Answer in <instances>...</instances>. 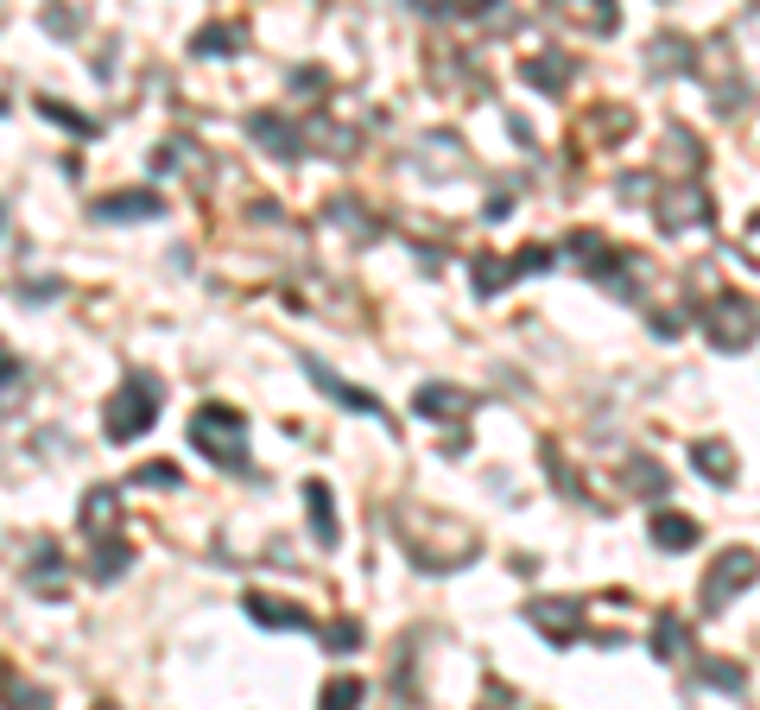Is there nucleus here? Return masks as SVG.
<instances>
[{
    "mask_svg": "<svg viewBox=\"0 0 760 710\" xmlns=\"http://www.w3.org/2000/svg\"><path fill=\"white\" fill-rule=\"evenodd\" d=\"M526 83H539V89H558V83H564V58H539V64H526Z\"/></svg>",
    "mask_w": 760,
    "mask_h": 710,
    "instance_id": "obj_15",
    "label": "nucleus"
},
{
    "mask_svg": "<svg viewBox=\"0 0 760 710\" xmlns=\"http://www.w3.org/2000/svg\"><path fill=\"white\" fill-rule=\"evenodd\" d=\"M190 445L203 457H216L222 470L235 476H253V457H248V419L228 407H197L190 412Z\"/></svg>",
    "mask_w": 760,
    "mask_h": 710,
    "instance_id": "obj_2",
    "label": "nucleus"
},
{
    "mask_svg": "<svg viewBox=\"0 0 760 710\" xmlns=\"http://www.w3.org/2000/svg\"><path fill=\"white\" fill-rule=\"evenodd\" d=\"M362 705V678H329L324 698H317V710H356Z\"/></svg>",
    "mask_w": 760,
    "mask_h": 710,
    "instance_id": "obj_13",
    "label": "nucleus"
},
{
    "mask_svg": "<svg viewBox=\"0 0 760 710\" xmlns=\"http://www.w3.org/2000/svg\"><path fill=\"white\" fill-rule=\"evenodd\" d=\"M241 609H248L260 628H298V635H317L304 609H291V602H273V597H260V590H248V597H241Z\"/></svg>",
    "mask_w": 760,
    "mask_h": 710,
    "instance_id": "obj_6",
    "label": "nucleus"
},
{
    "mask_svg": "<svg viewBox=\"0 0 760 710\" xmlns=\"http://www.w3.org/2000/svg\"><path fill=\"white\" fill-rule=\"evenodd\" d=\"M33 387V374H26V362H13V356H0V394H26Z\"/></svg>",
    "mask_w": 760,
    "mask_h": 710,
    "instance_id": "obj_14",
    "label": "nucleus"
},
{
    "mask_svg": "<svg viewBox=\"0 0 760 710\" xmlns=\"http://www.w3.org/2000/svg\"><path fill=\"white\" fill-rule=\"evenodd\" d=\"M127 564H134V546H127V539H114V533L109 539H89V577H96V584H114Z\"/></svg>",
    "mask_w": 760,
    "mask_h": 710,
    "instance_id": "obj_7",
    "label": "nucleus"
},
{
    "mask_svg": "<svg viewBox=\"0 0 760 710\" xmlns=\"http://www.w3.org/2000/svg\"><path fill=\"white\" fill-rule=\"evenodd\" d=\"M248 134L266 152H279V159H304V134L291 127L286 114H248Z\"/></svg>",
    "mask_w": 760,
    "mask_h": 710,
    "instance_id": "obj_4",
    "label": "nucleus"
},
{
    "mask_svg": "<svg viewBox=\"0 0 760 710\" xmlns=\"http://www.w3.org/2000/svg\"><path fill=\"white\" fill-rule=\"evenodd\" d=\"M235 45H241V33H235L228 20H216V26H203V33L190 38V51H197V58H210V51H235Z\"/></svg>",
    "mask_w": 760,
    "mask_h": 710,
    "instance_id": "obj_12",
    "label": "nucleus"
},
{
    "mask_svg": "<svg viewBox=\"0 0 760 710\" xmlns=\"http://www.w3.org/2000/svg\"><path fill=\"white\" fill-rule=\"evenodd\" d=\"M159 407H165V387H159V374L134 369L127 381H121V394L109 400V419H102L109 445H134V438H146V432L159 425Z\"/></svg>",
    "mask_w": 760,
    "mask_h": 710,
    "instance_id": "obj_1",
    "label": "nucleus"
},
{
    "mask_svg": "<svg viewBox=\"0 0 760 710\" xmlns=\"http://www.w3.org/2000/svg\"><path fill=\"white\" fill-rule=\"evenodd\" d=\"M317 640H324V647H336V653H349V647L362 640V628H356V622H336V628H317Z\"/></svg>",
    "mask_w": 760,
    "mask_h": 710,
    "instance_id": "obj_17",
    "label": "nucleus"
},
{
    "mask_svg": "<svg viewBox=\"0 0 760 710\" xmlns=\"http://www.w3.org/2000/svg\"><path fill=\"white\" fill-rule=\"evenodd\" d=\"M304 508H311V539L317 546H336V501H329V488L317 476L304 483Z\"/></svg>",
    "mask_w": 760,
    "mask_h": 710,
    "instance_id": "obj_8",
    "label": "nucleus"
},
{
    "mask_svg": "<svg viewBox=\"0 0 760 710\" xmlns=\"http://www.w3.org/2000/svg\"><path fill=\"white\" fill-rule=\"evenodd\" d=\"M102 710H109V705H102Z\"/></svg>",
    "mask_w": 760,
    "mask_h": 710,
    "instance_id": "obj_20",
    "label": "nucleus"
},
{
    "mask_svg": "<svg viewBox=\"0 0 760 710\" xmlns=\"http://www.w3.org/2000/svg\"><path fill=\"white\" fill-rule=\"evenodd\" d=\"M463 407H470V394H457V387H419V412L425 419H457Z\"/></svg>",
    "mask_w": 760,
    "mask_h": 710,
    "instance_id": "obj_11",
    "label": "nucleus"
},
{
    "mask_svg": "<svg viewBox=\"0 0 760 710\" xmlns=\"http://www.w3.org/2000/svg\"><path fill=\"white\" fill-rule=\"evenodd\" d=\"M114 501H121V488H89V495H83V533H89V539H109V526H114Z\"/></svg>",
    "mask_w": 760,
    "mask_h": 710,
    "instance_id": "obj_9",
    "label": "nucleus"
},
{
    "mask_svg": "<svg viewBox=\"0 0 760 710\" xmlns=\"http://www.w3.org/2000/svg\"><path fill=\"white\" fill-rule=\"evenodd\" d=\"M134 483H146V488H172V483H178V463H146Z\"/></svg>",
    "mask_w": 760,
    "mask_h": 710,
    "instance_id": "obj_19",
    "label": "nucleus"
},
{
    "mask_svg": "<svg viewBox=\"0 0 760 710\" xmlns=\"http://www.w3.org/2000/svg\"><path fill=\"white\" fill-rule=\"evenodd\" d=\"M690 533H697L690 521H652V539L659 546H690Z\"/></svg>",
    "mask_w": 760,
    "mask_h": 710,
    "instance_id": "obj_16",
    "label": "nucleus"
},
{
    "mask_svg": "<svg viewBox=\"0 0 760 710\" xmlns=\"http://www.w3.org/2000/svg\"><path fill=\"white\" fill-rule=\"evenodd\" d=\"M58 584H64V552H58L51 539H38V546H33V590H45V597H51Z\"/></svg>",
    "mask_w": 760,
    "mask_h": 710,
    "instance_id": "obj_10",
    "label": "nucleus"
},
{
    "mask_svg": "<svg viewBox=\"0 0 760 710\" xmlns=\"http://www.w3.org/2000/svg\"><path fill=\"white\" fill-rule=\"evenodd\" d=\"M38 109L51 114L58 127H76V134H96V121H83V114H71V109H64V102H38Z\"/></svg>",
    "mask_w": 760,
    "mask_h": 710,
    "instance_id": "obj_18",
    "label": "nucleus"
},
{
    "mask_svg": "<svg viewBox=\"0 0 760 710\" xmlns=\"http://www.w3.org/2000/svg\"><path fill=\"white\" fill-rule=\"evenodd\" d=\"M304 374H311V387H324L329 400H342V407L349 412H367V419H381V400H374V394H362V387H349V381H342V374H329L324 362H304Z\"/></svg>",
    "mask_w": 760,
    "mask_h": 710,
    "instance_id": "obj_5",
    "label": "nucleus"
},
{
    "mask_svg": "<svg viewBox=\"0 0 760 710\" xmlns=\"http://www.w3.org/2000/svg\"><path fill=\"white\" fill-rule=\"evenodd\" d=\"M96 216L102 223H152V216H165V203H159V190H114L96 203Z\"/></svg>",
    "mask_w": 760,
    "mask_h": 710,
    "instance_id": "obj_3",
    "label": "nucleus"
}]
</instances>
